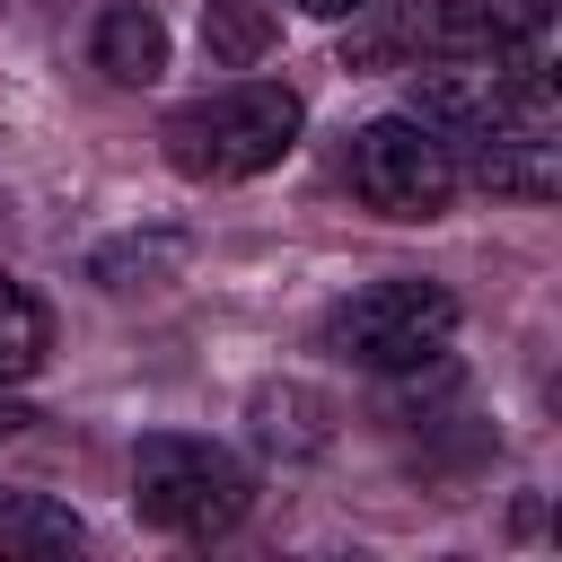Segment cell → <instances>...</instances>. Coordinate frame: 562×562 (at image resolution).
<instances>
[{
    "instance_id": "6da1fadb",
    "label": "cell",
    "mask_w": 562,
    "mask_h": 562,
    "mask_svg": "<svg viewBox=\"0 0 562 562\" xmlns=\"http://www.w3.org/2000/svg\"><path fill=\"white\" fill-rule=\"evenodd\" d=\"M413 114L448 140V158L483 140H553L562 97L536 53H483V61H430L413 79Z\"/></svg>"
},
{
    "instance_id": "7a4b0ae2",
    "label": "cell",
    "mask_w": 562,
    "mask_h": 562,
    "mask_svg": "<svg viewBox=\"0 0 562 562\" xmlns=\"http://www.w3.org/2000/svg\"><path fill=\"white\" fill-rule=\"evenodd\" d=\"M299 123H307L299 88H281V79H228V88L176 105L158 140H167V167L184 184H246V176H263V167H281L299 149Z\"/></svg>"
},
{
    "instance_id": "3957f363",
    "label": "cell",
    "mask_w": 562,
    "mask_h": 562,
    "mask_svg": "<svg viewBox=\"0 0 562 562\" xmlns=\"http://www.w3.org/2000/svg\"><path fill=\"white\" fill-rule=\"evenodd\" d=\"M553 26V0H369V26L351 35V61H483V53H536Z\"/></svg>"
},
{
    "instance_id": "277c9868",
    "label": "cell",
    "mask_w": 562,
    "mask_h": 562,
    "mask_svg": "<svg viewBox=\"0 0 562 562\" xmlns=\"http://www.w3.org/2000/svg\"><path fill=\"white\" fill-rule=\"evenodd\" d=\"M132 509H140V527H158V536L211 544V536H228V527L255 509V474H246V457H228L220 439L149 430V439L132 448Z\"/></svg>"
},
{
    "instance_id": "5b68a950",
    "label": "cell",
    "mask_w": 562,
    "mask_h": 562,
    "mask_svg": "<svg viewBox=\"0 0 562 562\" xmlns=\"http://www.w3.org/2000/svg\"><path fill=\"white\" fill-rule=\"evenodd\" d=\"M448 334H457V290L422 281V272L369 281L342 307H325V351L351 360V369H378V378H404V369L439 360Z\"/></svg>"
},
{
    "instance_id": "8992f818",
    "label": "cell",
    "mask_w": 562,
    "mask_h": 562,
    "mask_svg": "<svg viewBox=\"0 0 562 562\" xmlns=\"http://www.w3.org/2000/svg\"><path fill=\"white\" fill-rule=\"evenodd\" d=\"M342 176H351V193H360L378 220H439V211L457 202V184H465L457 158H448V140H439L422 114H378V123H360Z\"/></svg>"
},
{
    "instance_id": "52a82bcc",
    "label": "cell",
    "mask_w": 562,
    "mask_h": 562,
    "mask_svg": "<svg viewBox=\"0 0 562 562\" xmlns=\"http://www.w3.org/2000/svg\"><path fill=\"white\" fill-rule=\"evenodd\" d=\"M97 70L114 88H149L167 70V26H158L149 0H105V18H97Z\"/></svg>"
},
{
    "instance_id": "ba28073f",
    "label": "cell",
    "mask_w": 562,
    "mask_h": 562,
    "mask_svg": "<svg viewBox=\"0 0 562 562\" xmlns=\"http://www.w3.org/2000/svg\"><path fill=\"white\" fill-rule=\"evenodd\" d=\"M457 176H474L483 193L553 202V184H562V158H553V140H483V149H465V158H457Z\"/></svg>"
},
{
    "instance_id": "9c48e42d",
    "label": "cell",
    "mask_w": 562,
    "mask_h": 562,
    "mask_svg": "<svg viewBox=\"0 0 562 562\" xmlns=\"http://www.w3.org/2000/svg\"><path fill=\"white\" fill-rule=\"evenodd\" d=\"M44 351H53V316H44V299L0 263V386L35 378V369H44Z\"/></svg>"
},
{
    "instance_id": "30bf717a",
    "label": "cell",
    "mask_w": 562,
    "mask_h": 562,
    "mask_svg": "<svg viewBox=\"0 0 562 562\" xmlns=\"http://www.w3.org/2000/svg\"><path fill=\"white\" fill-rule=\"evenodd\" d=\"M272 9L263 0H211L202 9V53H211V70H255L263 53H272Z\"/></svg>"
},
{
    "instance_id": "8fae6325",
    "label": "cell",
    "mask_w": 562,
    "mask_h": 562,
    "mask_svg": "<svg viewBox=\"0 0 562 562\" xmlns=\"http://www.w3.org/2000/svg\"><path fill=\"white\" fill-rule=\"evenodd\" d=\"M79 509L44 492H0V553H79Z\"/></svg>"
},
{
    "instance_id": "7c38bea8",
    "label": "cell",
    "mask_w": 562,
    "mask_h": 562,
    "mask_svg": "<svg viewBox=\"0 0 562 562\" xmlns=\"http://www.w3.org/2000/svg\"><path fill=\"white\" fill-rule=\"evenodd\" d=\"M255 439L281 448V457H316L334 430H325V404H316L307 386H263V395H255Z\"/></svg>"
},
{
    "instance_id": "4fadbf2b",
    "label": "cell",
    "mask_w": 562,
    "mask_h": 562,
    "mask_svg": "<svg viewBox=\"0 0 562 562\" xmlns=\"http://www.w3.org/2000/svg\"><path fill=\"white\" fill-rule=\"evenodd\" d=\"M290 9H307V18H360L369 0H290Z\"/></svg>"
},
{
    "instance_id": "5bb4252c",
    "label": "cell",
    "mask_w": 562,
    "mask_h": 562,
    "mask_svg": "<svg viewBox=\"0 0 562 562\" xmlns=\"http://www.w3.org/2000/svg\"><path fill=\"white\" fill-rule=\"evenodd\" d=\"M26 422H35V413H26V404H18V395H0V439H18V430H26Z\"/></svg>"
}]
</instances>
